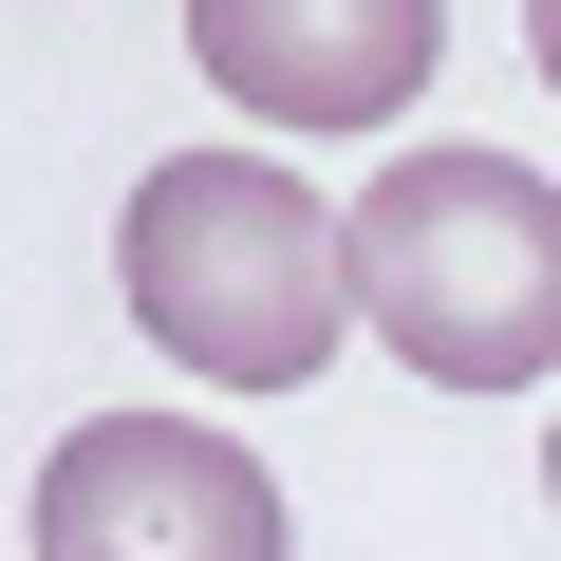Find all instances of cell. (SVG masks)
Listing matches in <instances>:
<instances>
[{
  "label": "cell",
  "instance_id": "3",
  "mask_svg": "<svg viewBox=\"0 0 561 561\" xmlns=\"http://www.w3.org/2000/svg\"><path fill=\"white\" fill-rule=\"evenodd\" d=\"M38 561H280V486L187 412H76L38 449Z\"/></svg>",
  "mask_w": 561,
  "mask_h": 561
},
{
  "label": "cell",
  "instance_id": "5",
  "mask_svg": "<svg viewBox=\"0 0 561 561\" xmlns=\"http://www.w3.org/2000/svg\"><path fill=\"white\" fill-rule=\"evenodd\" d=\"M524 38H542V94H561V0H524Z\"/></svg>",
  "mask_w": 561,
  "mask_h": 561
},
{
  "label": "cell",
  "instance_id": "1",
  "mask_svg": "<svg viewBox=\"0 0 561 561\" xmlns=\"http://www.w3.org/2000/svg\"><path fill=\"white\" fill-rule=\"evenodd\" d=\"M113 280L206 393H300L356 319V206H319L280 150H169L113 225Z\"/></svg>",
  "mask_w": 561,
  "mask_h": 561
},
{
  "label": "cell",
  "instance_id": "2",
  "mask_svg": "<svg viewBox=\"0 0 561 561\" xmlns=\"http://www.w3.org/2000/svg\"><path fill=\"white\" fill-rule=\"evenodd\" d=\"M356 319L431 393L561 375V187L524 150H393L356 187Z\"/></svg>",
  "mask_w": 561,
  "mask_h": 561
},
{
  "label": "cell",
  "instance_id": "4",
  "mask_svg": "<svg viewBox=\"0 0 561 561\" xmlns=\"http://www.w3.org/2000/svg\"><path fill=\"white\" fill-rule=\"evenodd\" d=\"M187 57L262 113V131H375L431 94L449 0H187Z\"/></svg>",
  "mask_w": 561,
  "mask_h": 561
},
{
  "label": "cell",
  "instance_id": "6",
  "mask_svg": "<svg viewBox=\"0 0 561 561\" xmlns=\"http://www.w3.org/2000/svg\"><path fill=\"white\" fill-rule=\"evenodd\" d=\"M542 486H561V449H542Z\"/></svg>",
  "mask_w": 561,
  "mask_h": 561
}]
</instances>
